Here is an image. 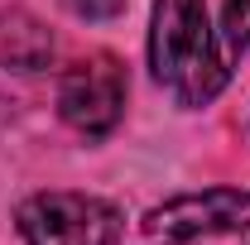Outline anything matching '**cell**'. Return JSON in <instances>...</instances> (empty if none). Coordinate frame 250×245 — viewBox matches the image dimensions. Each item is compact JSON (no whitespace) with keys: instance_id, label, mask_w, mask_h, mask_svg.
<instances>
[{"instance_id":"obj_1","label":"cell","mask_w":250,"mask_h":245,"mask_svg":"<svg viewBox=\"0 0 250 245\" xmlns=\"http://www.w3.org/2000/svg\"><path fill=\"white\" fill-rule=\"evenodd\" d=\"M149 67L154 82L188 111L217 101V92L231 77V58L207 20V0H154Z\"/></svg>"},{"instance_id":"obj_6","label":"cell","mask_w":250,"mask_h":245,"mask_svg":"<svg viewBox=\"0 0 250 245\" xmlns=\"http://www.w3.org/2000/svg\"><path fill=\"white\" fill-rule=\"evenodd\" d=\"M82 20H111V15H121L125 10V0H67Z\"/></svg>"},{"instance_id":"obj_5","label":"cell","mask_w":250,"mask_h":245,"mask_svg":"<svg viewBox=\"0 0 250 245\" xmlns=\"http://www.w3.org/2000/svg\"><path fill=\"white\" fill-rule=\"evenodd\" d=\"M217 39H221V48H226V58H236L241 48H250V0H226Z\"/></svg>"},{"instance_id":"obj_4","label":"cell","mask_w":250,"mask_h":245,"mask_svg":"<svg viewBox=\"0 0 250 245\" xmlns=\"http://www.w3.org/2000/svg\"><path fill=\"white\" fill-rule=\"evenodd\" d=\"M125 111V67L111 53H92V58L72 62L58 82V116L77 135L101 140L121 125Z\"/></svg>"},{"instance_id":"obj_3","label":"cell","mask_w":250,"mask_h":245,"mask_svg":"<svg viewBox=\"0 0 250 245\" xmlns=\"http://www.w3.org/2000/svg\"><path fill=\"white\" fill-rule=\"evenodd\" d=\"M24 245H116L121 212L92 192H34L20 207Z\"/></svg>"},{"instance_id":"obj_2","label":"cell","mask_w":250,"mask_h":245,"mask_svg":"<svg viewBox=\"0 0 250 245\" xmlns=\"http://www.w3.org/2000/svg\"><path fill=\"white\" fill-rule=\"evenodd\" d=\"M145 236L154 245H250V192L207 187L173 197L145 216Z\"/></svg>"}]
</instances>
